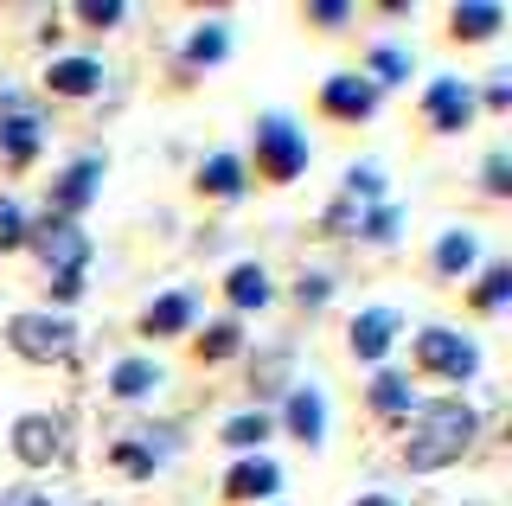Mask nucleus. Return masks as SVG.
<instances>
[{
	"instance_id": "obj_1",
	"label": "nucleus",
	"mask_w": 512,
	"mask_h": 506,
	"mask_svg": "<svg viewBox=\"0 0 512 506\" xmlns=\"http://www.w3.org/2000/svg\"><path fill=\"white\" fill-rule=\"evenodd\" d=\"M474 410L461 404V398H442V404H423V417H416V436L404 442V462L416 474H429V468H448V462H461V449L474 442Z\"/></svg>"
},
{
	"instance_id": "obj_2",
	"label": "nucleus",
	"mask_w": 512,
	"mask_h": 506,
	"mask_svg": "<svg viewBox=\"0 0 512 506\" xmlns=\"http://www.w3.org/2000/svg\"><path fill=\"white\" fill-rule=\"evenodd\" d=\"M7 346L20 359H32V366H52V359H64L77 346V327L64 321V314H13V321H7Z\"/></svg>"
},
{
	"instance_id": "obj_3",
	"label": "nucleus",
	"mask_w": 512,
	"mask_h": 506,
	"mask_svg": "<svg viewBox=\"0 0 512 506\" xmlns=\"http://www.w3.org/2000/svg\"><path fill=\"white\" fill-rule=\"evenodd\" d=\"M256 167H263L276 186H288L301 167H308V135H301L288 116H263L256 122Z\"/></svg>"
},
{
	"instance_id": "obj_4",
	"label": "nucleus",
	"mask_w": 512,
	"mask_h": 506,
	"mask_svg": "<svg viewBox=\"0 0 512 506\" xmlns=\"http://www.w3.org/2000/svg\"><path fill=\"white\" fill-rule=\"evenodd\" d=\"M416 359H423V372H436V378H474L480 372V353L461 334H448V327H423L416 334Z\"/></svg>"
},
{
	"instance_id": "obj_5",
	"label": "nucleus",
	"mask_w": 512,
	"mask_h": 506,
	"mask_svg": "<svg viewBox=\"0 0 512 506\" xmlns=\"http://www.w3.org/2000/svg\"><path fill=\"white\" fill-rule=\"evenodd\" d=\"M320 109H327V116H340V122H365L378 109V84H372V77L340 71V77H327V84H320Z\"/></svg>"
},
{
	"instance_id": "obj_6",
	"label": "nucleus",
	"mask_w": 512,
	"mask_h": 506,
	"mask_svg": "<svg viewBox=\"0 0 512 506\" xmlns=\"http://www.w3.org/2000/svg\"><path fill=\"white\" fill-rule=\"evenodd\" d=\"M39 257H45V270L58 276H84V263H90V237L77 231V225H45L39 231Z\"/></svg>"
},
{
	"instance_id": "obj_7",
	"label": "nucleus",
	"mask_w": 512,
	"mask_h": 506,
	"mask_svg": "<svg viewBox=\"0 0 512 506\" xmlns=\"http://www.w3.org/2000/svg\"><path fill=\"white\" fill-rule=\"evenodd\" d=\"M58 449H64V430L52 417H20V423H13V455H20L26 468L58 462Z\"/></svg>"
},
{
	"instance_id": "obj_8",
	"label": "nucleus",
	"mask_w": 512,
	"mask_h": 506,
	"mask_svg": "<svg viewBox=\"0 0 512 506\" xmlns=\"http://www.w3.org/2000/svg\"><path fill=\"white\" fill-rule=\"evenodd\" d=\"M39 116H32V109H20V103H0V154H7V161L13 167H20V161H32V154H39Z\"/></svg>"
},
{
	"instance_id": "obj_9",
	"label": "nucleus",
	"mask_w": 512,
	"mask_h": 506,
	"mask_svg": "<svg viewBox=\"0 0 512 506\" xmlns=\"http://www.w3.org/2000/svg\"><path fill=\"white\" fill-rule=\"evenodd\" d=\"M282 487V468L269 455H244L231 474H224V500H269Z\"/></svg>"
},
{
	"instance_id": "obj_10",
	"label": "nucleus",
	"mask_w": 512,
	"mask_h": 506,
	"mask_svg": "<svg viewBox=\"0 0 512 506\" xmlns=\"http://www.w3.org/2000/svg\"><path fill=\"white\" fill-rule=\"evenodd\" d=\"M468 116H474L468 84H455V77H436V84H429V122H436L442 135H461V129H468Z\"/></svg>"
},
{
	"instance_id": "obj_11",
	"label": "nucleus",
	"mask_w": 512,
	"mask_h": 506,
	"mask_svg": "<svg viewBox=\"0 0 512 506\" xmlns=\"http://www.w3.org/2000/svg\"><path fill=\"white\" fill-rule=\"evenodd\" d=\"M397 340V308H365L352 321V359H384Z\"/></svg>"
},
{
	"instance_id": "obj_12",
	"label": "nucleus",
	"mask_w": 512,
	"mask_h": 506,
	"mask_svg": "<svg viewBox=\"0 0 512 506\" xmlns=\"http://www.w3.org/2000/svg\"><path fill=\"white\" fill-rule=\"evenodd\" d=\"M192 314H199V302H192L186 289H173V295H160V302L141 314V334H154V340H167V334H186L192 327Z\"/></svg>"
},
{
	"instance_id": "obj_13",
	"label": "nucleus",
	"mask_w": 512,
	"mask_h": 506,
	"mask_svg": "<svg viewBox=\"0 0 512 506\" xmlns=\"http://www.w3.org/2000/svg\"><path fill=\"white\" fill-rule=\"evenodd\" d=\"M96 180H103V161H96V154H84V161L64 167V180L52 186V205H58V212H84L90 193H96Z\"/></svg>"
},
{
	"instance_id": "obj_14",
	"label": "nucleus",
	"mask_w": 512,
	"mask_h": 506,
	"mask_svg": "<svg viewBox=\"0 0 512 506\" xmlns=\"http://www.w3.org/2000/svg\"><path fill=\"white\" fill-rule=\"evenodd\" d=\"M288 430L301 442H320L327 436V404H320V385H295L288 391Z\"/></svg>"
},
{
	"instance_id": "obj_15",
	"label": "nucleus",
	"mask_w": 512,
	"mask_h": 506,
	"mask_svg": "<svg viewBox=\"0 0 512 506\" xmlns=\"http://www.w3.org/2000/svg\"><path fill=\"white\" fill-rule=\"evenodd\" d=\"M45 84H52L58 97H90V90L103 84V65H96V58H64V65H52Z\"/></svg>"
},
{
	"instance_id": "obj_16",
	"label": "nucleus",
	"mask_w": 512,
	"mask_h": 506,
	"mask_svg": "<svg viewBox=\"0 0 512 506\" xmlns=\"http://www.w3.org/2000/svg\"><path fill=\"white\" fill-rule=\"evenodd\" d=\"M199 186L212 199H237L244 193V161H237V154H212V161L199 167Z\"/></svg>"
},
{
	"instance_id": "obj_17",
	"label": "nucleus",
	"mask_w": 512,
	"mask_h": 506,
	"mask_svg": "<svg viewBox=\"0 0 512 506\" xmlns=\"http://www.w3.org/2000/svg\"><path fill=\"white\" fill-rule=\"evenodd\" d=\"M154 385H160V366H154V359H122V366L109 372V391H116V398H128V404L148 398Z\"/></svg>"
},
{
	"instance_id": "obj_18",
	"label": "nucleus",
	"mask_w": 512,
	"mask_h": 506,
	"mask_svg": "<svg viewBox=\"0 0 512 506\" xmlns=\"http://www.w3.org/2000/svg\"><path fill=\"white\" fill-rule=\"evenodd\" d=\"M448 26H455V39H493L506 26V7H455Z\"/></svg>"
},
{
	"instance_id": "obj_19",
	"label": "nucleus",
	"mask_w": 512,
	"mask_h": 506,
	"mask_svg": "<svg viewBox=\"0 0 512 506\" xmlns=\"http://www.w3.org/2000/svg\"><path fill=\"white\" fill-rule=\"evenodd\" d=\"M224 295H231L237 308H263V302H269V276L256 270V263H237L231 282H224Z\"/></svg>"
},
{
	"instance_id": "obj_20",
	"label": "nucleus",
	"mask_w": 512,
	"mask_h": 506,
	"mask_svg": "<svg viewBox=\"0 0 512 506\" xmlns=\"http://www.w3.org/2000/svg\"><path fill=\"white\" fill-rule=\"evenodd\" d=\"M474 257H480V250H474V231H442V244H436V270L442 276H461Z\"/></svg>"
},
{
	"instance_id": "obj_21",
	"label": "nucleus",
	"mask_w": 512,
	"mask_h": 506,
	"mask_svg": "<svg viewBox=\"0 0 512 506\" xmlns=\"http://www.w3.org/2000/svg\"><path fill=\"white\" fill-rule=\"evenodd\" d=\"M269 436V410H244V417L224 423V442H231L237 455H256V442Z\"/></svg>"
},
{
	"instance_id": "obj_22",
	"label": "nucleus",
	"mask_w": 512,
	"mask_h": 506,
	"mask_svg": "<svg viewBox=\"0 0 512 506\" xmlns=\"http://www.w3.org/2000/svg\"><path fill=\"white\" fill-rule=\"evenodd\" d=\"M372 404L384 410V417H404V410L416 404V398H410V378H404V372H378V385H372Z\"/></svg>"
},
{
	"instance_id": "obj_23",
	"label": "nucleus",
	"mask_w": 512,
	"mask_h": 506,
	"mask_svg": "<svg viewBox=\"0 0 512 506\" xmlns=\"http://www.w3.org/2000/svg\"><path fill=\"white\" fill-rule=\"evenodd\" d=\"M506 295H512V270L493 263V270L480 276V289H474V308H506Z\"/></svg>"
},
{
	"instance_id": "obj_24",
	"label": "nucleus",
	"mask_w": 512,
	"mask_h": 506,
	"mask_svg": "<svg viewBox=\"0 0 512 506\" xmlns=\"http://www.w3.org/2000/svg\"><path fill=\"white\" fill-rule=\"evenodd\" d=\"M224 45H231V39H224V26H199V33H192V45H186V58H192V65H218Z\"/></svg>"
},
{
	"instance_id": "obj_25",
	"label": "nucleus",
	"mask_w": 512,
	"mask_h": 506,
	"mask_svg": "<svg viewBox=\"0 0 512 506\" xmlns=\"http://www.w3.org/2000/svg\"><path fill=\"white\" fill-rule=\"evenodd\" d=\"M237 321H218V327H205V340H199V359H231L237 353Z\"/></svg>"
},
{
	"instance_id": "obj_26",
	"label": "nucleus",
	"mask_w": 512,
	"mask_h": 506,
	"mask_svg": "<svg viewBox=\"0 0 512 506\" xmlns=\"http://www.w3.org/2000/svg\"><path fill=\"white\" fill-rule=\"evenodd\" d=\"M372 71L384 77V84H404V77H410V58L397 52V45H378V52H372Z\"/></svg>"
},
{
	"instance_id": "obj_27",
	"label": "nucleus",
	"mask_w": 512,
	"mask_h": 506,
	"mask_svg": "<svg viewBox=\"0 0 512 506\" xmlns=\"http://www.w3.org/2000/svg\"><path fill=\"white\" fill-rule=\"evenodd\" d=\"M13 244H26V218L13 199H0V250H13Z\"/></svg>"
},
{
	"instance_id": "obj_28",
	"label": "nucleus",
	"mask_w": 512,
	"mask_h": 506,
	"mask_svg": "<svg viewBox=\"0 0 512 506\" xmlns=\"http://www.w3.org/2000/svg\"><path fill=\"white\" fill-rule=\"evenodd\" d=\"M346 193H352V199H378V193H384L378 167H352V173H346Z\"/></svg>"
},
{
	"instance_id": "obj_29",
	"label": "nucleus",
	"mask_w": 512,
	"mask_h": 506,
	"mask_svg": "<svg viewBox=\"0 0 512 506\" xmlns=\"http://www.w3.org/2000/svg\"><path fill=\"white\" fill-rule=\"evenodd\" d=\"M487 193H493V199L512 193V161H506V154H487Z\"/></svg>"
},
{
	"instance_id": "obj_30",
	"label": "nucleus",
	"mask_w": 512,
	"mask_h": 506,
	"mask_svg": "<svg viewBox=\"0 0 512 506\" xmlns=\"http://www.w3.org/2000/svg\"><path fill=\"white\" fill-rule=\"evenodd\" d=\"M77 13H84L90 26H116V20H122V0H84Z\"/></svg>"
},
{
	"instance_id": "obj_31",
	"label": "nucleus",
	"mask_w": 512,
	"mask_h": 506,
	"mask_svg": "<svg viewBox=\"0 0 512 506\" xmlns=\"http://www.w3.org/2000/svg\"><path fill=\"white\" fill-rule=\"evenodd\" d=\"M308 20H314V26H346L352 7H340V0H320V7H308Z\"/></svg>"
},
{
	"instance_id": "obj_32",
	"label": "nucleus",
	"mask_w": 512,
	"mask_h": 506,
	"mask_svg": "<svg viewBox=\"0 0 512 506\" xmlns=\"http://www.w3.org/2000/svg\"><path fill=\"white\" fill-rule=\"evenodd\" d=\"M327 295H333V282H327V276H301V308H320Z\"/></svg>"
},
{
	"instance_id": "obj_33",
	"label": "nucleus",
	"mask_w": 512,
	"mask_h": 506,
	"mask_svg": "<svg viewBox=\"0 0 512 506\" xmlns=\"http://www.w3.org/2000/svg\"><path fill=\"white\" fill-rule=\"evenodd\" d=\"M391 231H397V212H372V225H365V237H372V244H391Z\"/></svg>"
},
{
	"instance_id": "obj_34",
	"label": "nucleus",
	"mask_w": 512,
	"mask_h": 506,
	"mask_svg": "<svg viewBox=\"0 0 512 506\" xmlns=\"http://www.w3.org/2000/svg\"><path fill=\"white\" fill-rule=\"evenodd\" d=\"M0 506H52V494H39V487H13V494H0Z\"/></svg>"
},
{
	"instance_id": "obj_35",
	"label": "nucleus",
	"mask_w": 512,
	"mask_h": 506,
	"mask_svg": "<svg viewBox=\"0 0 512 506\" xmlns=\"http://www.w3.org/2000/svg\"><path fill=\"white\" fill-rule=\"evenodd\" d=\"M52 295H58V302H77V295H84V276H58Z\"/></svg>"
},
{
	"instance_id": "obj_36",
	"label": "nucleus",
	"mask_w": 512,
	"mask_h": 506,
	"mask_svg": "<svg viewBox=\"0 0 512 506\" xmlns=\"http://www.w3.org/2000/svg\"><path fill=\"white\" fill-rule=\"evenodd\" d=\"M352 506H397V500H391V494H359Z\"/></svg>"
}]
</instances>
